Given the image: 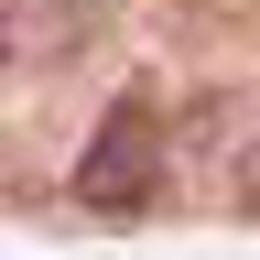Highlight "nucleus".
Here are the masks:
<instances>
[{
    "label": "nucleus",
    "mask_w": 260,
    "mask_h": 260,
    "mask_svg": "<svg viewBox=\"0 0 260 260\" xmlns=\"http://www.w3.org/2000/svg\"><path fill=\"white\" fill-rule=\"evenodd\" d=\"M152 184H162V119H152V98H119L98 119V141L76 152V206L130 217V206H152Z\"/></svg>",
    "instance_id": "f257e3e1"
},
{
    "label": "nucleus",
    "mask_w": 260,
    "mask_h": 260,
    "mask_svg": "<svg viewBox=\"0 0 260 260\" xmlns=\"http://www.w3.org/2000/svg\"><path fill=\"white\" fill-rule=\"evenodd\" d=\"M239 206H260V141L239 152Z\"/></svg>",
    "instance_id": "f03ea898"
},
{
    "label": "nucleus",
    "mask_w": 260,
    "mask_h": 260,
    "mask_svg": "<svg viewBox=\"0 0 260 260\" xmlns=\"http://www.w3.org/2000/svg\"><path fill=\"white\" fill-rule=\"evenodd\" d=\"M0 76H11V11H0Z\"/></svg>",
    "instance_id": "7ed1b4c3"
}]
</instances>
